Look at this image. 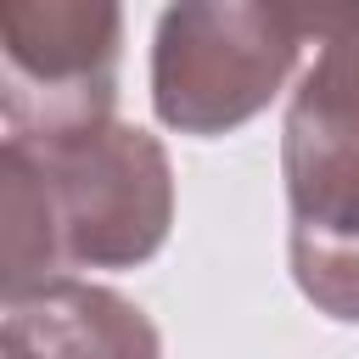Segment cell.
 <instances>
[{
  "label": "cell",
  "mask_w": 359,
  "mask_h": 359,
  "mask_svg": "<svg viewBox=\"0 0 359 359\" xmlns=\"http://www.w3.org/2000/svg\"><path fill=\"white\" fill-rule=\"evenodd\" d=\"M314 11L264 0H180L151 34V112L180 135L252 123L292 79Z\"/></svg>",
  "instance_id": "cell-1"
},
{
  "label": "cell",
  "mask_w": 359,
  "mask_h": 359,
  "mask_svg": "<svg viewBox=\"0 0 359 359\" xmlns=\"http://www.w3.org/2000/svg\"><path fill=\"white\" fill-rule=\"evenodd\" d=\"M17 151L39 174L62 280H73V269H140L163 252L174 224V168L157 135L112 118L90 135Z\"/></svg>",
  "instance_id": "cell-2"
},
{
  "label": "cell",
  "mask_w": 359,
  "mask_h": 359,
  "mask_svg": "<svg viewBox=\"0 0 359 359\" xmlns=\"http://www.w3.org/2000/svg\"><path fill=\"white\" fill-rule=\"evenodd\" d=\"M123 11L112 0H0V118L17 146L112 123Z\"/></svg>",
  "instance_id": "cell-3"
},
{
  "label": "cell",
  "mask_w": 359,
  "mask_h": 359,
  "mask_svg": "<svg viewBox=\"0 0 359 359\" xmlns=\"http://www.w3.org/2000/svg\"><path fill=\"white\" fill-rule=\"evenodd\" d=\"M292 236L359 247V6H314V62L280 123Z\"/></svg>",
  "instance_id": "cell-4"
},
{
  "label": "cell",
  "mask_w": 359,
  "mask_h": 359,
  "mask_svg": "<svg viewBox=\"0 0 359 359\" xmlns=\"http://www.w3.org/2000/svg\"><path fill=\"white\" fill-rule=\"evenodd\" d=\"M0 337L28 359H163V337L146 309L95 280H50L6 303Z\"/></svg>",
  "instance_id": "cell-5"
},
{
  "label": "cell",
  "mask_w": 359,
  "mask_h": 359,
  "mask_svg": "<svg viewBox=\"0 0 359 359\" xmlns=\"http://www.w3.org/2000/svg\"><path fill=\"white\" fill-rule=\"evenodd\" d=\"M0 208H6V303L62 280L56 264V230H50V208L39 191L34 163L17 146H0Z\"/></svg>",
  "instance_id": "cell-6"
},
{
  "label": "cell",
  "mask_w": 359,
  "mask_h": 359,
  "mask_svg": "<svg viewBox=\"0 0 359 359\" xmlns=\"http://www.w3.org/2000/svg\"><path fill=\"white\" fill-rule=\"evenodd\" d=\"M286 258H292L297 292H303L325 320L359 325V247H331V241L286 236Z\"/></svg>",
  "instance_id": "cell-7"
},
{
  "label": "cell",
  "mask_w": 359,
  "mask_h": 359,
  "mask_svg": "<svg viewBox=\"0 0 359 359\" xmlns=\"http://www.w3.org/2000/svg\"><path fill=\"white\" fill-rule=\"evenodd\" d=\"M0 359H28V353H22L17 342H6V337H0Z\"/></svg>",
  "instance_id": "cell-8"
}]
</instances>
